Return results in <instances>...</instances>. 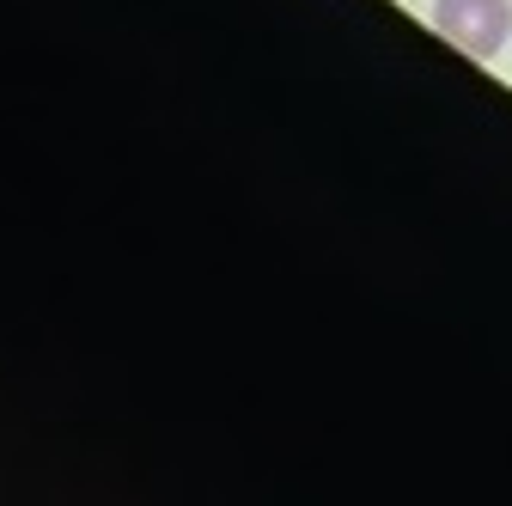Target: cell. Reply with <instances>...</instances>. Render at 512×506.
<instances>
[{
  "mask_svg": "<svg viewBox=\"0 0 512 506\" xmlns=\"http://www.w3.org/2000/svg\"><path fill=\"white\" fill-rule=\"evenodd\" d=\"M433 31L470 61H494L512 37V0H433Z\"/></svg>",
  "mask_w": 512,
  "mask_h": 506,
  "instance_id": "obj_1",
  "label": "cell"
}]
</instances>
